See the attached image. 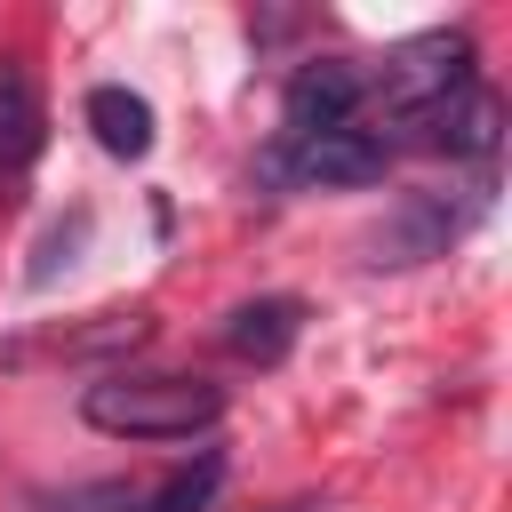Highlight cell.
Segmentation results:
<instances>
[{
	"label": "cell",
	"mask_w": 512,
	"mask_h": 512,
	"mask_svg": "<svg viewBox=\"0 0 512 512\" xmlns=\"http://www.w3.org/2000/svg\"><path fill=\"white\" fill-rule=\"evenodd\" d=\"M80 416L112 440H192L224 416V384H208V376H104L80 392Z\"/></svg>",
	"instance_id": "obj_1"
},
{
	"label": "cell",
	"mask_w": 512,
	"mask_h": 512,
	"mask_svg": "<svg viewBox=\"0 0 512 512\" xmlns=\"http://www.w3.org/2000/svg\"><path fill=\"white\" fill-rule=\"evenodd\" d=\"M464 80H472V40L464 32H416V40H400L384 56V104L400 120L424 112V104H440V96H456Z\"/></svg>",
	"instance_id": "obj_2"
},
{
	"label": "cell",
	"mask_w": 512,
	"mask_h": 512,
	"mask_svg": "<svg viewBox=\"0 0 512 512\" xmlns=\"http://www.w3.org/2000/svg\"><path fill=\"white\" fill-rule=\"evenodd\" d=\"M360 96H368L360 64H352V56H320V64H296V80H288V96H280V120H288V136L304 144V136L352 128Z\"/></svg>",
	"instance_id": "obj_3"
},
{
	"label": "cell",
	"mask_w": 512,
	"mask_h": 512,
	"mask_svg": "<svg viewBox=\"0 0 512 512\" xmlns=\"http://www.w3.org/2000/svg\"><path fill=\"white\" fill-rule=\"evenodd\" d=\"M408 128H424V144H432V152H448V160H488V152H496V136H504V104H496V88L464 80L456 96H440V104L408 112Z\"/></svg>",
	"instance_id": "obj_4"
},
{
	"label": "cell",
	"mask_w": 512,
	"mask_h": 512,
	"mask_svg": "<svg viewBox=\"0 0 512 512\" xmlns=\"http://www.w3.org/2000/svg\"><path fill=\"white\" fill-rule=\"evenodd\" d=\"M392 160V144L376 128H328V136H304L296 152H280V176L296 184H376Z\"/></svg>",
	"instance_id": "obj_5"
},
{
	"label": "cell",
	"mask_w": 512,
	"mask_h": 512,
	"mask_svg": "<svg viewBox=\"0 0 512 512\" xmlns=\"http://www.w3.org/2000/svg\"><path fill=\"white\" fill-rule=\"evenodd\" d=\"M296 328H304V304H296V296H256V304H232V312H224V352L272 368V360H288Z\"/></svg>",
	"instance_id": "obj_6"
},
{
	"label": "cell",
	"mask_w": 512,
	"mask_h": 512,
	"mask_svg": "<svg viewBox=\"0 0 512 512\" xmlns=\"http://www.w3.org/2000/svg\"><path fill=\"white\" fill-rule=\"evenodd\" d=\"M40 136H48V120H40L32 72H24V64H0V176L32 168V160H40Z\"/></svg>",
	"instance_id": "obj_7"
},
{
	"label": "cell",
	"mask_w": 512,
	"mask_h": 512,
	"mask_svg": "<svg viewBox=\"0 0 512 512\" xmlns=\"http://www.w3.org/2000/svg\"><path fill=\"white\" fill-rule=\"evenodd\" d=\"M88 128H96V144H104L112 160H144V152H152V104H144L136 88H120V80L88 88Z\"/></svg>",
	"instance_id": "obj_8"
},
{
	"label": "cell",
	"mask_w": 512,
	"mask_h": 512,
	"mask_svg": "<svg viewBox=\"0 0 512 512\" xmlns=\"http://www.w3.org/2000/svg\"><path fill=\"white\" fill-rule=\"evenodd\" d=\"M448 232H456V216H448L440 200H408V208L376 232V264H424V256L448 248Z\"/></svg>",
	"instance_id": "obj_9"
},
{
	"label": "cell",
	"mask_w": 512,
	"mask_h": 512,
	"mask_svg": "<svg viewBox=\"0 0 512 512\" xmlns=\"http://www.w3.org/2000/svg\"><path fill=\"white\" fill-rule=\"evenodd\" d=\"M216 480H224V456H200V464H184V472H168L136 512H208V496H216Z\"/></svg>",
	"instance_id": "obj_10"
},
{
	"label": "cell",
	"mask_w": 512,
	"mask_h": 512,
	"mask_svg": "<svg viewBox=\"0 0 512 512\" xmlns=\"http://www.w3.org/2000/svg\"><path fill=\"white\" fill-rule=\"evenodd\" d=\"M72 512H88V496H80V504H72ZM112 512H128V496H120V504H112Z\"/></svg>",
	"instance_id": "obj_11"
},
{
	"label": "cell",
	"mask_w": 512,
	"mask_h": 512,
	"mask_svg": "<svg viewBox=\"0 0 512 512\" xmlns=\"http://www.w3.org/2000/svg\"><path fill=\"white\" fill-rule=\"evenodd\" d=\"M288 512H304V504H288Z\"/></svg>",
	"instance_id": "obj_12"
}]
</instances>
